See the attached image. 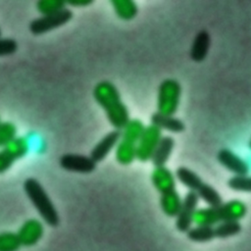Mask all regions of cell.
Listing matches in <instances>:
<instances>
[{
  "instance_id": "cell-21",
  "label": "cell",
  "mask_w": 251,
  "mask_h": 251,
  "mask_svg": "<svg viewBox=\"0 0 251 251\" xmlns=\"http://www.w3.org/2000/svg\"><path fill=\"white\" fill-rule=\"evenodd\" d=\"M176 176L180 183L192 191H196L203 183L201 177L186 167H178L176 171Z\"/></svg>"
},
{
  "instance_id": "cell-31",
  "label": "cell",
  "mask_w": 251,
  "mask_h": 251,
  "mask_svg": "<svg viewBox=\"0 0 251 251\" xmlns=\"http://www.w3.org/2000/svg\"><path fill=\"white\" fill-rule=\"evenodd\" d=\"M248 147H249V149L251 150V138H250V140H249V142H248Z\"/></svg>"
},
{
  "instance_id": "cell-26",
  "label": "cell",
  "mask_w": 251,
  "mask_h": 251,
  "mask_svg": "<svg viewBox=\"0 0 251 251\" xmlns=\"http://www.w3.org/2000/svg\"><path fill=\"white\" fill-rule=\"evenodd\" d=\"M22 246L18 234L13 231L0 233V251H18Z\"/></svg>"
},
{
  "instance_id": "cell-10",
  "label": "cell",
  "mask_w": 251,
  "mask_h": 251,
  "mask_svg": "<svg viewBox=\"0 0 251 251\" xmlns=\"http://www.w3.org/2000/svg\"><path fill=\"white\" fill-rule=\"evenodd\" d=\"M44 227L42 223L37 219L26 220L19 228L17 234L23 246H33L42 237Z\"/></svg>"
},
{
  "instance_id": "cell-4",
  "label": "cell",
  "mask_w": 251,
  "mask_h": 251,
  "mask_svg": "<svg viewBox=\"0 0 251 251\" xmlns=\"http://www.w3.org/2000/svg\"><path fill=\"white\" fill-rule=\"evenodd\" d=\"M181 85L175 78H165L158 87L157 109L160 114L174 116L178 108Z\"/></svg>"
},
{
  "instance_id": "cell-18",
  "label": "cell",
  "mask_w": 251,
  "mask_h": 251,
  "mask_svg": "<svg viewBox=\"0 0 251 251\" xmlns=\"http://www.w3.org/2000/svg\"><path fill=\"white\" fill-rule=\"evenodd\" d=\"M116 160L123 166H127L136 158V144L120 139L116 148Z\"/></svg>"
},
{
  "instance_id": "cell-7",
  "label": "cell",
  "mask_w": 251,
  "mask_h": 251,
  "mask_svg": "<svg viewBox=\"0 0 251 251\" xmlns=\"http://www.w3.org/2000/svg\"><path fill=\"white\" fill-rule=\"evenodd\" d=\"M162 136V130L157 126L153 125L145 126V129L136 145L137 160L140 162H147L151 160Z\"/></svg>"
},
{
  "instance_id": "cell-17",
  "label": "cell",
  "mask_w": 251,
  "mask_h": 251,
  "mask_svg": "<svg viewBox=\"0 0 251 251\" xmlns=\"http://www.w3.org/2000/svg\"><path fill=\"white\" fill-rule=\"evenodd\" d=\"M181 203L182 199L180 198L176 189L161 194L160 206L164 214L168 217H176L180 210Z\"/></svg>"
},
{
  "instance_id": "cell-29",
  "label": "cell",
  "mask_w": 251,
  "mask_h": 251,
  "mask_svg": "<svg viewBox=\"0 0 251 251\" xmlns=\"http://www.w3.org/2000/svg\"><path fill=\"white\" fill-rule=\"evenodd\" d=\"M18 50V43L12 38L0 37V56H8L14 54Z\"/></svg>"
},
{
  "instance_id": "cell-30",
  "label": "cell",
  "mask_w": 251,
  "mask_h": 251,
  "mask_svg": "<svg viewBox=\"0 0 251 251\" xmlns=\"http://www.w3.org/2000/svg\"><path fill=\"white\" fill-rule=\"evenodd\" d=\"M93 3V0H67L66 4L74 7H86Z\"/></svg>"
},
{
  "instance_id": "cell-13",
  "label": "cell",
  "mask_w": 251,
  "mask_h": 251,
  "mask_svg": "<svg viewBox=\"0 0 251 251\" xmlns=\"http://www.w3.org/2000/svg\"><path fill=\"white\" fill-rule=\"evenodd\" d=\"M151 181L161 194L176 189L175 176L172 171L165 166L155 167L151 174Z\"/></svg>"
},
{
  "instance_id": "cell-2",
  "label": "cell",
  "mask_w": 251,
  "mask_h": 251,
  "mask_svg": "<svg viewBox=\"0 0 251 251\" xmlns=\"http://www.w3.org/2000/svg\"><path fill=\"white\" fill-rule=\"evenodd\" d=\"M247 213V207L239 199H232L216 207H207L196 210L193 222L197 226H210L225 221H239Z\"/></svg>"
},
{
  "instance_id": "cell-16",
  "label": "cell",
  "mask_w": 251,
  "mask_h": 251,
  "mask_svg": "<svg viewBox=\"0 0 251 251\" xmlns=\"http://www.w3.org/2000/svg\"><path fill=\"white\" fill-rule=\"evenodd\" d=\"M175 147V139L171 135L162 136L157 148L155 149L151 158L155 167H162L168 162L172 151Z\"/></svg>"
},
{
  "instance_id": "cell-32",
  "label": "cell",
  "mask_w": 251,
  "mask_h": 251,
  "mask_svg": "<svg viewBox=\"0 0 251 251\" xmlns=\"http://www.w3.org/2000/svg\"><path fill=\"white\" fill-rule=\"evenodd\" d=\"M0 36H1V29H0Z\"/></svg>"
},
{
  "instance_id": "cell-22",
  "label": "cell",
  "mask_w": 251,
  "mask_h": 251,
  "mask_svg": "<svg viewBox=\"0 0 251 251\" xmlns=\"http://www.w3.org/2000/svg\"><path fill=\"white\" fill-rule=\"evenodd\" d=\"M199 198H201L210 207H216L223 203V198L221 194L210 184L202 183V185L196 190Z\"/></svg>"
},
{
  "instance_id": "cell-1",
  "label": "cell",
  "mask_w": 251,
  "mask_h": 251,
  "mask_svg": "<svg viewBox=\"0 0 251 251\" xmlns=\"http://www.w3.org/2000/svg\"><path fill=\"white\" fill-rule=\"evenodd\" d=\"M95 101L103 108L115 129L121 130L130 120L127 107L122 101L118 88L109 80L99 81L93 88Z\"/></svg>"
},
{
  "instance_id": "cell-6",
  "label": "cell",
  "mask_w": 251,
  "mask_h": 251,
  "mask_svg": "<svg viewBox=\"0 0 251 251\" xmlns=\"http://www.w3.org/2000/svg\"><path fill=\"white\" fill-rule=\"evenodd\" d=\"M29 144L25 137H16L0 150V174L7 172L19 159L26 155Z\"/></svg>"
},
{
  "instance_id": "cell-3",
  "label": "cell",
  "mask_w": 251,
  "mask_h": 251,
  "mask_svg": "<svg viewBox=\"0 0 251 251\" xmlns=\"http://www.w3.org/2000/svg\"><path fill=\"white\" fill-rule=\"evenodd\" d=\"M24 190L44 222L50 226H57L60 223L59 214L40 182L28 177L24 182Z\"/></svg>"
},
{
  "instance_id": "cell-19",
  "label": "cell",
  "mask_w": 251,
  "mask_h": 251,
  "mask_svg": "<svg viewBox=\"0 0 251 251\" xmlns=\"http://www.w3.org/2000/svg\"><path fill=\"white\" fill-rule=\"evenodd\" d=\"M145 129L144 124L138 119L129 120L121 131V139L137 144L141 134Z\"/></svg>"
},
{
  "instance_id": "cell-25",
  "label": "cell",
  "mask_w": 251,
  "mask_h": 251,
  "mask_svg": "<svg viewBox=\"0 0 251 251\" xmlns=\"http://www.w3.org/2000/svg\"><path fill=\"white\" fill-rule=\"evenodd\" d=\"M66 1L63 0H39L36 2V10L42 16L53 15L65 9Z\"/></svg>"
},
{
  "instance_id": "cell-20",
  "label": "cell",
  "mask_w": 251,
  "mask_h": 251,
  "mask_svg": "<svg viewBox=\"0 0 251 251\" xmlns=\"http://www.w3.org/2000/svg\"><path fill=\"white\" fill-rule=\"evenodd\" d=\"M116 15L125 21L135 18L138 13V7L132 0H111Z\"/></svg>"
},
{
  "instance_id": "cell-27",
  "label": "cell",
  "mask_w": 251,
  "mask_h": 251,
  "mask_svg": "<svg viewBox=\"0 0 251 251\" xmlns=\"http://www.w3.org/2000/svg\"><path fill=\"white\" fill-rule=\"evenodd\" d=\"M227 186L235 191L251 192V176H233L227 180Z\"/></svg>"
},
{
  "instance_id": "cell-24",
  "label": "cell",
  "mask_w": 251,
  "mask_h": 251,
  "mask_svg": "<svg viewBox=\"0 0 251 251\" xmlns=\"http://www.w3.org/2000/svg\"><path fill=\"white\" fill-rule=\"evenodd\" d=\"M241 231V225L239 221H225L219 223L216 227H214L215 237L226 238L229 236L236 235Z\"/></svg>"
},
{
  "instance_id": "cell-5",
  "label": "cell",
  "mask_w": 251,
  "mask_h": 251,
  "mask_svg": "<svg viewBox=\"0 0 251 251\" xmlns=\"http://www.w3.org/2000/svg\"><path fill=\"white\" fill-rule=\"evenodd\" d=\"M73 15L74 14L70 9L65 8L59 13L39 17L29 23V31L35 35L48 32L54 28H57L67 24L73 18Z\"/></svg>"
},
{
  "instance_id": "cell-28",
  "label": "cell",
  "mask_w": 251,
  "mask_h": 251,
  "mask_svg": "<svg viewBox=\"0 0 251 251\" xmlns=\"http://www.w3.org/2000/svg\"><path fill=\"white\" fill-rule=\"evenodd\" d=\"M17 127L11 122H0V147H4L16 138Z\"/></svg>"
},
{
  "instance_id": "cell-8",
  "label": "cell",
  "mask_w": 251,
  "mask_h": 251,
  "mask_svg": "<svg viewBox=\"0 0 251 251\" xmlns=\"http://www.w3.org/2000/svg\"><path fill=\"white\" fill-rule=\"evenodd\" d=\"M199 197L196 191H188L182 199L180 210L176 216V227L180 232H186L193 223V217L197 210Z\"/></svg>"
},
{
  "instance_id": "cell-11",
  "label": "cell",
  "mask_w": 251,
  "mask_h": 251,
  "mask_svg": "<svg viewBox=\"0 0 251 251\" xmlns=\"http://www.w3.org/2000/svg\"><path fill=\"white\" fill-rule=\"evenodd\" d=\"M219 163L226 169L234 174V176H245L249 173L248 164L227 148L221 149L217 154Z\"/></svg>"
},
{
  "instance_id": "cell-23",
  "label": "cell",
  "mask_w": 251,
  "mask_h": 251,
  "mask_svg": "<svg viewBox=\"0 0 251 251\" xmlns=\"http://www.w3.org/2000/svg\"><path fill=\"white\" fill-rule=\"evenodd\" d=\"M187 237L194 242H207L215 237L214 227L210 226H197L195 227H190L186 231Z\"/></svg>"
},
{
  "instance_id": "cell-15",
  "label": "cell",
  "mask_w": 251,
  "mask_h": 251,
  "mask_svg": "<svg viewBox=\"0 0 251 251\" xmlns=\"http://www.w3.org/2000/svg\"><path fill=\"white\" fill-rule=\"evenodd\" d=\"M210 43L211 37L209 32L205 29L198 31L191 45L190 58L195 62H202L207 57Z\"/></svg>"
},
{
  "instance_id": "cell-14",
  "label": "cell",
  "mask_w": 251,
  "mask_h": 251,
  "mask_svg": "<svg viewBox=\"0 0 251 251\" xmlns=\"http://www.w3.org/2000/svg\"><path fill=\"white\" fill-rule=\"evenodd\" d=\"M150 122H151V125L157 126L161 130L165 129L175 133L182 132L185 128V125L181 120L174 116L160 114L159 112H156L151 115Z\"/></svg>"
},
{
  "instance_id": "cell-12",
  "label": "cell",
  "mask_w": 251,
  "mask_h": 251,
  "mask_svg": "<svg viewBox=\"0 0 251 251\" xmlns=\"http://www.w3.org/2000/svg\"><path fill=\"white\" fill-rule=\"evenodd\" d=\"M121 139V130L114 129L108 132L100 141L96 143V145L90 151V158L95 162L103 161L107 155L111 152V150L118 144Z\"/></svg>"
},
{
  "instance_id": "cell-9",
  "label": "cell",
  "mask_w": 251,
  "mask_h": 251,
  "mask_svg": "<svg viewBox=\"0 0 251 251\" xmlns=\"http://www.w3.org/2000/svg\"><path fill=\"white\" fill-rule=\"evenodd\" d=\"M60 167L69 172L90 174L96 169V163L90 158V156L76 154V153H66L59 159Z\"/></svg>"
}]
</instances>
